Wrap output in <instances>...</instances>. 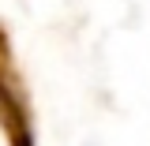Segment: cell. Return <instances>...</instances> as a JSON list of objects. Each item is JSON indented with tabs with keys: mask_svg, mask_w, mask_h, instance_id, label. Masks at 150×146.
Returning a JSON list of instances; mask_svg holds the SVG:
<instances>
[{
	"mask_svg": "<svg viewBox=\"0 0 150 146\" xmlns=\"http://www.w3.org/2000/svg\"><path fill=\"white\" fill-rule=\"evenodd\" d=\"M0 135L8 146H38L30 94L23 86V75L15 68V53H11L4 26H0Z\"/></svg>",
	"mask_w": 150,
	"mask_h": 146,
	"instance_id": "obj_1",
	"label": "cell"
}]
</instances>
